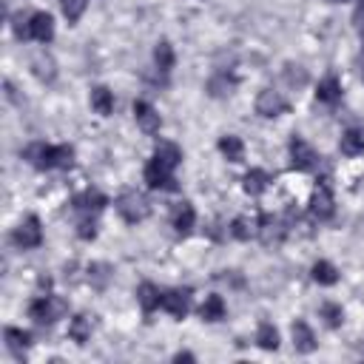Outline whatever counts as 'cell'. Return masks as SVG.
I'll return each mask as SVG.
<instances>
[{"label":"cell","instance_id":"6da1fadb","mask_svg":"<svg viewBox=\"0 0 364 364\" xmlns=\"http://www.w3.org/2000/svg\"><path fill=\"white\" fill-rule=\"evenodd\" d=\"M26 160L40 168V171H49V168H71L74 162V151L69 145H43V143H34L26 148Z\"/></svg>","mask_w":364,"mask_h":364},{"label":"cell","instance_id":"7a4b0ae2","mask_svg":"<svg viewBox=\"0 0 364 364\" xmlns=\"http://www.w3.org/2000/svg\"><path fill=\"white\" fill-rule=\"evenodd\" d=\"M117 210H120V217H123L125 222L137 225V222H143V219L148 217L151 205H148V199H145L143 194H137V191H128V194H123V197L117 199Z\"/></svg>","mask_w":364,"mask_h":364},{"label":"cell","instance_id":"3957f363","mask_svg":"<svg viewBox=\"0 0 364 364\" xmlns=\"http://www.w3.org/2000/svg\"><path fill=\"white\" fill-rule=\"evenodd\" d=\"M66 313V304L60 299H54V296H40V299H34L32 302V308H29V316L37 321V324H51L54 319H60Z\"/></svg>","mask_w":364,"mask_h":364},{"label":"cell","instance_id":"277c9868","mask_svg":"<svg viewBox=\"0 0 364 364\" xmlns=\"http://www.w3.org/2000/svg\"><path fill=\"white\" fill-rule=\"evenodd\" d=\"M145 182H148V188H154V191H174L177 185H174V168H168L162 160H151L148 165H145Z\"/></svg>","mask_w":364,"mask_h":364},{"label":"cell","instance_id":"5b68a950","mask_svg":"<svg viewBox=\"0 0 364 364\" xmlns=\"http://www.w3.org/2000/svg\"><path fill=\"white\" fill-rule=\"evenodd\" d=\"M14 245L17 247H37L43 242V228H40V219L37 217H26L21 225L14 228V234H12Z\"/></svg>","mask_w":364,"mask_h":364},{"label":"cell","instance_id":"8992f818","mask_svg":"<svg viewBox=\"0 0 364 364\" xmlns=\"http://www.w3.org/2000/svg\"><path fill=\"white\" fill-rule=\"evenodd\" d=\"M291 157H293V168H299V171H316L319 168V160H321L302 137H293L291 140Z\"/></svg>","mask_w":364,"mask_h":364},{"label":"cell","instance_id":"52a82bcc","mask_svg":"<svg viewBox=\"0 0 364 364\" xmlns=\"http://www.w3.org/2000/svg\"><path fill=\"white\" fill-rule=\"evenodd\" d=\"M23 37H34L37 43H49L51 37H54V21H51V14H46V12L32 14L29 23H26Z\"/></svg>","mask_w":364,"mask_h":364},{"label":"cell","instance_id":"ba28073f","mask_svg":"<svg viewBox=\"0 0 364 364\" xmlns=\"http://www.w3.org/2000/svg\"><path fill=\"white\" fill-rule=\"evenodd\" d=\"M333 210H336V202H333L330 188L324 185V182L316 185V188H313V197H311V214H313L316 219H330Z\"/></svg>","mask_w":364,"mask_h":364},{"label":"cell","instance_id":"9c48e42d","mask_svg":"<svg viewBox=\"0 0 364 364\" xmlns=\"http://www.w3.org/2000/svg\"><path fill=\"white\" fill-rule=\"evenodd\" d=\"M162 308H165L171 316L182 319V316L191 311V291H188V287H177V291H165V293H162Z\"/></svg>","mask_w":364,"mask_h":364},{"label":"cell","instance_id":"30bf717a","mask_svg":"<svg viewBox=\"0 0 364 364\" xmlns=\"http://www.w3.org/2000/svg\"><path fill=\"white\" fill-rule=\"evenodd\" d=\"M256 111L262 114V117H279L282 111H287V100L282 97L279 91L265 88L259 97H256Z\"/></svg>","mask_w":364,"mask_h":364},{"label":"cell","instance_id":"8fae6325","mask_svg":"<svg viewBox=\"0 0 364 364\" xmlns=\"http://www.w3.org/2000/svg\"><path fill=\"white\" fill-rule=\"evenodd\" d=\"M134 117H137V125L145 131V134H157L160 131V114L151 108L148 103H134Z\"/></svg>","mask_w":364,"mask_h":364},{"label":"cell","instance_id":"7c38bea8","mask_svg":"<svg viewBox=\"0 0 364 364\" xmlns=\"http://www.w3.org/2000/svg\"><path fill=\"white\" fill-rule=\"evenodd\" d=\"M137 299H140V304H143L145 313H154L157 308H162V293H160V287L151 284V282H143V284H140Z\"/></svg>","mask_w":364,"mask_h":364},{"label":"cell","instance_id":"4fadbf2b","mask_svg":"<svg viewBox=\"0 0 364 364\" xmlns=\"http://www.w3.org/2000/svg\"><path fill=\"white\" fill-rule=\"evenodd\" d=\"M106 197L103 194H97V191H86L83 197H77L74 199V208L80 210V214H86V217H91V214H97V210H103L106 208Z\"/></svg>","mask_w":364,"mask_h":364},{"label":"cell","instance_id":"5bb4252c","mask_svg":"<svg viewBox=\"0 0 364 364\" xmlns=\"http://www.w3.org/2000/svg\"><path fill=\"white\" fill-rule=\"evenodd\" d=\"M293 348H296L299 353H313V350H316L313 330H311L304 321H296V324H293Z\"/></svg>","mask_w":364,"mask_h":364},{"label":"cell","instance_id":"9a60e30c","mask_svg":"<svg viewBox=\"0 0 364 364\" xmlns=\"http://www.w3.org/2000/svg\"><path fill=\"white\" fill-rule=\"evenodd\" d=\"M259 236H262L265 245L282 242V236H284V225H282L279 219H274V217H262V219H259Z\"/></svg>","mask_w":364,"mask_h":364},{"label":"cell","instance_id":"2e32d148","mask_svg":"<svg viewBox=\"0 0 364 364\" xmlns=\"http://www.w3.org/2000/svg\"><path fill=\"white\" fill-rule=\"evenodd\" d=\"M194 219H197V214H194V208H191V202H180L174 208V228H177V234H182V236L191 234Z\"/></svg>","mask_w":364,"mask_h":364},{"label":"cell","instance_id":"e0dca14e","mask_svg":"<svg viewBox=\"0 0 364 364\" xmlns=\"http://www.w3.org/2000/svg\"><path fill=\"white\" fill-rule=\"evenodd\" d=\"M154 157L162 160L168 168L177 171V165L182 162V151H180V145H174V143H160L157 151H154Z\"/></svg>","mask_w":364,"mask_h":364},{"label":"cell","instance_id":"ac0fdd59","mask_svg":"<svg viewBox=\"0 0 364 364\" xmlns=\"http://www.w3.org/2000/svg\"><path fill=\"white\" fill-rule=\"evenodd\" d=\"M316 97H319V103L336 106V103H339V97H341V86H339V80H336V77H328L324 83H319Z\"/></svg>","mask_w":364,"mask_h":364},{"label":"cell","instance_id":"d6986e66","mask_svg":"<svg viewBox=\"0 0 364 364\" xmlns=\"http://www.w3.org/2000/svg\"><path fill=\"white\" fill-rule=\"evenodd\" d=\"M91 106H94V111H97V114L108 117V114L114 111V97H111V91H108L106 86L94 88V91H91Z\"/></svg>","mask_w":364,"mask_h":364},{"label":"cell","instance_id":"ffe728a7","mask_svg":"<svg viewBox=\"0 0 364 364\" xmlns=\"http://www.w3.org/2000/svg\"><path fill=\"white\" fill-rule=\"evenodd\" d=\"M199 316L205 321H219V319H225V302H222V296H208L205 304L199 308Z\"/></svg>","mask_w":364,"mask_h":364},{"label":"cell","instance_id":"44dd1931","mask_svg":"<svg viewBox=\"0 0 364 364\" xmlns=\"http://www.w3.org/2000/svg\"><path fill=\"white\" fill-rule=\"evenodd\" d=\"M341 151L348 157H356V154H361L364 151V131H359V128H350L348 134L341 137Z\"/></svg>","mask_w":364,"mask_h":364},{"label":"cell","instance_id":"7402d4cb","mask_svg":"<svg viewBox=\"0 0 364 364\" xmlns=\"http://www.w3.org/2000/svg\"><path fill=\"white\" fill-rule=\"evenodd\" d=\"M6 341H9V350L17 359H23V353L29 350V333L17 330V328H6Z\"/></svg>","mask_w":364,"mask_h":364},{"label":"cell","instance_id":"603a6c76","mask_svg":"<svg viewBox=\"0 0 364 364\" xmlns=\"http://www.w3.org/2000/svg\"><path fill=\"white\" fill-rule=\"evenodd\" d=\"M256 341H259V348L265 350H276L279 348V333L271 321H262L259 324V330H256Z\"/></svg>","mask_w":364,"mask_h":364},{"label":"cell","instance_id":"cb8c5ba5","mask_svg":"<svg viewBox=\"0 0 364 364\" xmlns=\"http://www.w3.org/2000/svg\"><path fill=\"white\" fill-rule=\"evenodd\" d=\"M219 151L222 154L231 160V162H239L242 160V154H245V148H242V140L239 137H234V134H228V137H222L219 140Z\"/></svg>","mask_w":364,"mask_h":364},{"label":"cell","instance_id":"d4e9b609","mask_svg":"<svg viewBox=\"0 0 364 364\" xmlns=\"http://www.w3.org/2000/svg\"><path fill=\"white\" fill-rule=\"evenodd\" d=\"M267 182H271V177H267L265 171H259V168L251 171V174H245V191H247L251 197H259L262 191L267 188Z\"/></svg>","mask_w":364,"mask_h":364},{"label":"cell","instance_id":"484cf974","mask_svg":"<svg viewBox=\"0 0 364 364\" xmlns=\"http://www.w3.org/2000/svg\"><path fill=\"white\" fill-rule=\"evenodd\" d=\"M231 234H234L236 239H251V236L259 234V222H256V219H247V217H239V219L234 222V228H231Z\"/></svg>","mask_w":364,"mask_h":364},{"label":"cell","instance_id":"4316f807","mask_svg":"<svg viewBox=\"0 0 364 364\" xmlns=\"http://www.w3.org/2000/svg\"><path fill=\"white\" fill-rule=\"evenodd\" d=\"M313 279L319 284H336L339 282V271H336L330 262H316L313 265Z\"/></svg>","mask_w":364,"mask_h":364},{"label":"cell","instance_id":"83f0119b","mask_svg":"<svg viewBox=\"0 0 364 364\" xmlns=\"http://www.w3.org/2000/svg\"><path fill=\"white\" fill-rule=\"evenodd\" d=\"M154 60H157V69L160 71H171V66H174V49H171V43H157V51H154Z\"/></svg>","mask_w":364,"mask_h":364},{"label":"cell","instance_id":"f1b7e54d","mask_svg":"<svg viewBox=\"0 0 364 364\" xmlns=\"http://www.w3.org/2000/svg\"><path fill=\"white\" fill-rule=\"evenodd\" d=\"M88 333H91V328H88V319H86V316H77V319L71 321L69 336L77 341V344H86V341H88Z\"/></svg>","mask_w":364,"mask_h":364},{"label":"cell","instance_id":"f546056e","mask_svg":"<svg viewBox=\"0 0 364 364\" xmlns=\"http://www.w3.org/2000/svg\"><path fill=\"white\" fill-rule=\"evenodd\" d=\"M86 3L88 0H63V14L69 21H80L83 12H86Z\"/></svg>","mask_w":364,"mask_h":364},{"label":"cell","instance_id":"4dcf8cb0","mask_svg":"<svg viewBox=\"0 0 364 364\" xmlns=\"http://www.w3.org/2000/svg\"><path fill=\"white\" fill-rule=\"evenodd\" d=\"M321 313H324V319H328V324H330V328H339V324H341V308H339V304H321Z\"/></svg>","mask_w":364,"mask_h":364},{"label":"cell","instance_id":"1f68e13d","mask_svg":"<svg viewBox=\"0 0 364 364\" xmlns=\"http://www.w3.org/2000/svg\"><path fill=\"white\" fill-rule=\"evenodd\" d=\"M34 66H37V77H43V80H51L54 77V63L49 60V57H46V60H43V57H37Z\"/></svg>","mask_w":364,"mask_h":364},{"label":"cell","instance_id":"d6a6232c","mask_svg":"<svg viewBox=\"0 0 364 364\" xmlns=\"http://www.w3.org/2000/svg\"><path fill=\"white\" fill-rule=\"evenodd\" d=\"M80 239H94V234H97V231H94V219L91 217H86L83 222H80Z\"/></svg>","mask_w":364,"mask_h":364},{"label":"cell","instance_id":"836d02e7","mask_svg":"<svg viewBox=\"0 0 364 364\" xmlns=\"http://www.w3.org/2000/svg\"><path fill=\"white\" fill-rule=\"evenodd\" d=\"M356 23H359V26L364 29V3H361V6L356 9Z\"/></svg>","mask_w":364,"mask_h":364},{"label":"cell","instance_id":"e575fe53","mask_svg":"<svg viewBox=\"0 0 364 364\" xmlns=\"http://www.w3.org/2000/svg\"><path fill=\"white\" fill-rule=\"evenodd\" d=\"M174 361H194V356H191V353H177Z\"/></svg>","mask_w":364,"mask_h":364},{"label":"cell","instance_id":"d590c367","mask_svg":"<svg viewBox=\"0 0 364 364\" xmlns=\"http://www.w3.org/2000/svg\"><path fill=\"white\" fill-rule=\"evenodd\" d=\"M361 34H364V29H361Z\"/></svg>","mask_w":364,"mask_h":364}]
</instances>
